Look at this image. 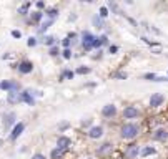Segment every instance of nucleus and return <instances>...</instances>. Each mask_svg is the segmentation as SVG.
Listing matches in <instances>:
<instances>
[{
	"instance_id": "393cba45",
	"label": "nucleus",
	"mask_w": 168,
	"mask_h": 159,
	"mask_svg": "<svg viewBox=\"0 0 168 159\" xmlns=\"http://www.w3.org/2000/svg\"><path fill=\"white\" fill-rule=\"evenodd\" d=\"M65 152L67 151H63V149H60V148H55V149H52V152H50V159H62Z\"/></svg>"
},
{
	"instance_id": "473e14b6",
	"label": "nucleus",
	"mask_w": 168,
	"mask_h": 159,
	"mask_svg": "<svg viewBox=\"0 0 168 159\" xmlns=\"http://www.w3.org/2000/svg\"><path fill=\"white\" fill-rule=\"evenodd\" d=\"M158 75H155V73H145L143 75V80H147V81H155V78H157Z\"/></svg>"
},
{
	"instance_id": "f257e3e1",
	"label": "nucleus",
	"mask_w": 168,
	"mask_h": 159,
	"mask_svg": "<svg viewBox=\"0 0 168 159\" xmlns=\"http://www.w3.org/2000/svg\"><path fill=\"white\" fill-rule=\"evenodd\" d=\"M140 134V126L136 123H125L120 128V138L127 139V141H132V139L138 138Z\"/></svg>"
},
{
	"instance_id": "cd10ccee",
	"label": "nucleus",
	"mask_w": 168,
	"mask_h": 159,
	"mask_svg": "<svg viewBox=\"0 0 168 159\" xmlns=\"http://www.w3.org/2000/svg\"><path fill=\"white\" fill-rule=\"evenodd\" d=\"M88 73H92V68L90 66H78L75 70V75H88Z\"/></svg>"
},
{
	"instance_id": "a878e982",
	"label": "nucleus",
	"mask_w": 168,
	"mask_h": 159,
	"mask_svg": "<svg viewBox=\"0 0 168 159\" xmlns=\"http://www.w3.org/2000/svg\"><path fill=\"white\" fill-rule=\"evenodd\" d=\"M52 23H53V22H52V20H45V22H43V23L38 27V30H37V33H38V35H43V33H45L47 30L50 28V25H52Z\"/></svg>"
},
{
	"instance_id": "423d86ee",
	"label": "nucleus",
	"mask_w": 168,
	"mask_h": 159,
	"mask_svg": "<svg viewBox=\"0 0 168 159\" xmlns=\"http://www.w3.org/2000/svg\"><path fill=\"white\" fill-rule=\"evenodd\" d=\"M118 113L117 106L113 105V103H108V105H105L103 108H102V116L107 118V119H111V118H115Z\"/></svg>"
},
{
	"instance_id": "dca6fc26",
	"label": "nucleus",
	"mask_w": 168,
	"mask_h": 159,
	"mask_svg": "<svg viewBox=\"0 0 168 159\" xmlns=\"http://www.w3.org/2000/svg\"><path fill=\"white\" fill-rule=\"evenodd\" d=\"M7 103H8V105H12V106L22 103L20 101V91H10V93H7Z\"/></svg>"
},
{
	"instance_id": "39448f33",
	"label": "nucleus",
	"mask_w": 168,
	"mask_h": 159,
	"mask_svg": "<svg viewBox=\"0 0 168 159\" xmlns=\"http://www.w3.org/2000/svg\"><path fill=\"white\" fill-rule=\"evenodd\" d=\"M23 131H25V123L20 121V123H17L14 128H12L10 134H8V139H10V141H17V139L23 134Z\"/></svg>"
},
{
	"instance_id": "c9c22d12",
	"label": "nucleus",
	"mask_w": 168,
	"mask_h": 159,
	"mask_svg": "<svg viewBox=\"0 0 168 159\" xmlns=\"http://www.w3.org/2000/svg\"><path fill=\"white\" fill-rule=\"evenodd\" d=\"M70 45H72V40H70V38H67V37H65V38L62 40V46H63V50L70 48Z\"/></svg>"
},
{
	"instance_id": "9b49d317",
	"label": "nucleus",
	"mask_w": 168,
	"mask_h": 159,
	"mask_svg": "<svg viewBox=\"0 0 168 159\" xmlns=\"http://www.w3.org/2000/svg\"><path fill=\"white\" fill-rule=\"evenodd\" d=\"M103 133H105L103 126H92L87 131V136H88L90 139H100L102 136H103Z\"/></svg>"
},
{
	"instance_id": "79ce46f5",
	"label": "nucleus",
	"mask_w": 168,
	"mask_h": 159,
	"mask_svg": "<svg viewBox=\"0 0 168 159\" xmlns=\"http://www.w3.org/2000/svg\"><path fill=\"white\" fill-rule=\"evenodd\" d=\"M32 159H47V158H45V154H42V152H37V154L32 156Z\"/></svg>"
},
{
	"instance_id": "9d476101",
	"label": "nucleus",
	"mask_w": 168,
	"mask_h": 159,
	"mask_svg": "<svg viewBox=\"0 0 168 159\" xmlns=\"http://www.w3.org/2000/svg\"><path fill=\"white\" fill-rule=\"evenodd\" d=\"M150 108H153V110H157V108H160L161 105L165 103V95H161V93H153V95L150 96Z\"/></svg>"
},
{
	"instance_id": "2f4dec72",
	"label": "nucleus",
	"mask_w": 168,
	"mask_h": 159,
	"mask_svg": "<svg viewBox=\"0 0 168 159\" xmlns=\"http://www.w3.org/2000/svg\"><path fill=\"white\" fill-rule=\"evenodd\" d=\"M92 124H93V119H82V123H80V126L82 128H87V129H90V128H92Z\"/></svg>"
},
{
	"instance_id": "37998d69",
	"label": "nucleus",
	"mask_w": 168,
	"mask_h": 159,
	"mask_svg": "<svg viewBox=\"0 0 168 159\" xmlns=\"http://www.w3.org/2000/svg\"><path fill=\"white\" fill-rule=\"evenodd\" d=\"M77 20V13H72L70 17H68V22H75Z\"/></svg>"
},
{
	"instance_id": "0eeeda50",
	"label": "nucleus",
	"mask_w": 168,
	"mask_h": 159,
	"mask_svg": "<svg viewBox=\"0 0 168 159\" xmlns=\"http://www.w3.org/2000/svg\"><path fill=\"white\" fill-rule=\"evenodd\" d=\"M140 116V110L136 108V106H125L123 108V118L125 119H136V118Z\"/></svg>"
},
{
	"instance_id": "a211bd4d",
	"label": "nucleus",
	"mask_w": 168,
	"mask_h": 159,
	"mask_svg": "<svg viewBox=\"0 0 168 159\" xmlns=\"http://www.w3.org/2000/svg\"><path fill=\"white\" fill-rule=\"evenodd\" d=\"M92 25L97 30H103L105 28V20L102 17H98V13H97V15H93L92 17Z\"/></svg>"
},
{
	"instance_id": "c756f323",
	"label": "nucleus",
	"mask_w": 168,
	"mask_h": 159,
	"mask_svg": "<svg viewBox=\"0 0 168 159\" xmlns=\"http://www.w3.org/2000/svg\"><path fill=\"white\" fill-rule=\"evenodd\" d=\"M108 13H110V12H108V8H107V5H103V7H100V12H98V17H102L105 20V18L108 17Z\"/></svg>"
},
{
	"instance_id": "aec40b11",
	"label": "nucleus",
	"mask_w": 168,
	"mask_h": 159,
	"mask_svg": "<svg viewBox=\"0 0 168 159\" xmlns=\"http://www.w3.org/2000/svg\"><path fill=\"white\" fill-rule=\"evenodd\" d=\"M75 78V71L68 70V68H65V70H62L60 76H58V81H65V80H73Z\"/></svg>"
},
{
	"instance_id": "ddd939ff",
	"label": "nucleus",
	"mask_w": 168,
	"mask_h": 159,
	"mask_svg": "<svg viewBox=\"0 0 168 159\" xmlns=\"http://www.w3.org/2000/svg\"><path fill=\"white\" fill-rule=\"evenodd\" d=\"M70 146H72V139L68 138V136L60 134L57 138V148L63 149V151H68V149H70Z\"/></svg>"
},
{
	"instance_id": "f03ea898",
	"label": "nucleus",
	"mask_w": 168,
	"mask_h": 159,
	"mask_svg": "<svg viewBox=\"0 0 168 159\" xmlns=\"http://www.w3.org/2000/svg\"><path fill=\"white\" fill-rule=\"evenodd\" d=\"M95 38H97V37L93 35L90 30H83L82 32V48H83V52L93 50V42H95Z\"/></svg>"
},
{
	"instance_id": "bb28decb",
	"label": "nucleus",
	"mask_w": 168,
	"mask_h": 159,
	"mask_svg": "<svg viewBox=\"0 0 168 159\" xmlns=\"http://www.w3.org/2000/svg\"><path fill=\"white\" fill-rule=\"evenodd\" d=\"M111 78H113V80H127L128 73H125V71H115V73L111 75Z\"/></svg>"
},
{
	"instance_id": "a18cd8bd",
	"label": "nucleus",
	"mask_w": 168,
	"mask_h": 159,
	"mask_svg": "<svg viewBox=\"0 0 168 159\" xmlns=\"http://www.w3.org/2000/svg\"><path fill=\"white\" fill-rule=\"evenodd\" d=\"M87 159H90V158H87Z\"/></svg>"
},
{
	"instance_id": "c03bdc74",
	"label": "nucleus",
	"mask_w": 168,
	"mask_h": 159,
	"mask_svg": "<svg viewBox=\"0 0 168 159\" xmlns=\"http://www.w3.org/2000/svg\"><path fill=\"white\" fill-rule=\"evenodd\" d=\"M7 58H10V53H4L2 55V60H7Z\"/></svg>"
},
{
	"instance_id": "7ed1b4c3",
	"label": "nucleus",
	"mask_w": 168,
	"mask_h": 159,
	"mask_svg": "<svg viewBox=\"0 0 168 159\" xmlns=\"http://www.w3.org/2000/svg\"><path fill=\"white\" fill-rule=\"evenodd\" d=\"M2 124H4L5 131H8L12 126H15V124H17V113H15V111H8V113H5L4 118H2Z\"/></svg>"
},
{
	"instance_id": "4468645a",
	"label": "nucleus",
	"mask_w": 168,
	"mask_h": 159,
	"mask_svg": "<svg viewBox=\"0 0 168 159\" xmlns=\"http://www.w3.org/2000/svg\"><path fill=\"white\" fill-rule=\"evenodd\" d=\"M113 148H115V144L111 141H107V143H103V144L100 146V148L97 149V154L98 156H107V154H110L111 151H113Z\"/></svg>"
},
{
	"instance_id": "412c9836",
	"label": "nucleus",
	"mask_w": 168,
	"mask_h": 159,
	"mask_svg": "<svg viewBox=\"0 0 168 159\" xmlns=\"http://www.w3.org/2000/svg\"><path fill=\"white\" fill-rule=\"evenodd\" d=\"M108 43V35H100V37H97L95 38V42H93V48H97V50H100L103 45H107Z\"/></svg>"
},
{
	"instance_id": "4c0bfd02",
	"label": "nucleus",
	"mask_w": 168,
	"mask_h": 159,
	"mask_svg": "<svg viewBox=\"0 0 168 159\" xmlns=\"http://www.w3.org/2000/svg\"><path fill=\"white\" fill-rule=\"evenodd\" d=\"M35 7L38 12H42V8H45V2L43 0H40V2H35Z\"/></svg>"
},
{
	"instance_id": "2eb2a0df",
	"label": "nucleus",
	"mask_w": 168,
	"mask_h": 159,
	"mask_svg": "<svg viewBox=\"0 0 168 159\" xmlns=\"http://www.w3.org/2000/svg\"><path fill=\"white\" fill-rule=\"evenodd\" d=\"M43 15L47 17V20H52L55 22V18L60 15V10H58L57 7H50V8H45V12H43Z\"/></svg>"
},
{
	"instance_id": "c85d7f7f",
	"label": "nucleus",
	"mask_w": 168,
	"mask_h": 159,
	"mask_svg": "<svg viewBox=\"0 0 168 159\" xmlns=\"http://www.w3.org/2000/svg\"><path fill=\"white\" fill-rule=\"evenodd\" d=\"M60 48H58V45H53V46H50V48H48V55H50V57H57V55H60Z\"/></svg>"
},
{
	"instance_id": "f704fd0d",
	"label": "nucleus",
	"mask_w": 168,
	"mask_h": 159,
	"mask_svg": "<svg viewBox=\"0 0 168 159\" xmlns=\"http://www.w3.org/2000/svg\"><path fill=\"white\" fill-rule=\"evenodd\" d=\"M62 57H63L65 60H70V58H72V48L63 50V52H62Z\"/></svg>"
},
{
	"instance_id": "b1692460",
	"label": "nucleus",
	"mask_w": 168,
	"mask_h": 159,
	"mask_svg": "<svg viewBox=\"0 0 168 159\" xmlns=\"http://www.w3.org/2000/svg\"><path fill=\"white\" fill-rule=\"evenodd\" d=\"M30 7H32V2H25V4H22L20 7H18V13L20 15H23V17H25V15H30Z\"/></svg>"
},
{
	"instance_id": "5701e85b",
	"label": "nucleus",
	"mask_w": 168,
	"mask_h": 159,
	"mask_svg": "<svg viewBox=\"0 0 168 159\" xmlns=\"http://www.w3.org/2000/svg\"><path fill=\"white\" fill-rule=\"evenodd\" d=\"M157 154V149L153 146H143L142 151H140V158H148V156H153Z\"/></svg>"
},
{
	"instance_id": "20e7f679",
	"label": "nucleus",
	"mask_w": 168,
	"mask_h": 159,
	"mask_svg": "<svg viewBox=\"0 0 168 159\" xmlns=\"http://www.w3.org/2000/svg\"><path fill=\"white\" fill-rule=\"evenodd\" d=\"M12 68H17L22 75H29L33 71V63L30 60H22L18 65H12Z\"/></svg>"
},
{
	"instance_id": "6e6552de",
	"label": "nucleus",
	"mask_w": 168,
	"mask_h": 159,
	"mask_svg": "<svg viewBox=\"0 0 168 159\" xmlns=\"http://www.w3.org/2000/svg\"><path fill=\"white\" fill-rule=\"evenodd\" d=\"M140 151H142V146L130 144V146H127V149H125V158L127 159H136L140 156Z\"/></svg>"
},
{
	"instance_id": "1a4fd4ad",
	"label": "nucleus",
	"mask_w": 168,
	"mask_h": 159,
	"mask_svg": "<svg viewBox=\"0 0 168 159\" xmlns=\"http://www.w3.org/2000/svg\"><path fill=\"white\" fill-rule=\"evenodd\" d=\"M151 139H153V141H158V143L168 141V129H165V128H158V129H155L153 134H151Z\"/></svg>"
},
{
	"instance_id": "72a5a7b5",
	"label": "nucleus",
	"mask_w": 168,
	"mask_h": 159,
	"mask_svg": "<svg viewBox=\"0 0 168 159\" xmlns=\"http://www.w3.org/2000/svg\"><path fill=\"white\" fill-rule=\"evenodd\" d=\"M37 43H38L37 37H29V40H27V46H37Z\"/></svg>"
},
{
	"instance_id": "a19ab883",
	"label": "nucleus",
	"mask_w": 168,
	"mask_h": 159,
	"mask_svg": "<svg viewBox=\"0 0 168 159\" xmlns=\"http://www.w3.org/2000/svg\"><path fill=\"white\" fill-rule=\"evenodd\" d=\"M150 32H153L155 35H161V30H158L155 25H151V27H150Z\"/></svg>"
},
{
	"instance_id": "4be33fe9",
	"label": "nucleus",
	"mask_w": 168,
	"mask_h": 159,
	"mask_svg": "<svg viewBox=\"0 0 168 159\" xmlns=\"http://www.w3.org/2000/svg\"><path fill=\"white\" fill-rule=\"evenodd\" d=\"M40 42H42L45 46H48V48H50V46H53V45H58L57 37H53V35H45L42 40H40Z\"/></svg>"
},
{
	"instance_id": "6ab92c4d",
	"label": "nucleus",
	"mask_w": 168,
	"mask_h": 159,
	"mask_svg": "<svg viewBox=\"0 0 168 159\" xmlns=\"http://www.w3.org/2000/svg\"><path fill=\"white\" fill-rule=\"evenodd\" d=\"M43 12H38V10H35V12H30V23H35V25H38L40 22L43 20Z\"/></svg>"
},
{
	"instance_id": "f3484780",
	"label": "nucleus",
	"mask_w": 168,
	"mask_h": 159,
	"mask_svg": "<svg viewBox=\"0 0 168 159\" xmlns=\"http://www.w3.org/2000/svg\"><path fill=\"white\" fill-rule=\"evenodd\" d=\"M107 8H108V12H111V13H117V15H123V17H127V15L120 10V7H118V4L115 2V0H110V2H108Z\"/></svg>"
},
{
	"instance_id": "e433bc0d",
	"label": "nucleus",
	"mask_w": 168,
	"mask_h": 159,
	"mask_svg": "<svg viewBox=\"0 0 168 159\" xmlns=\"http://www.w3.org/2000/svg\"><path fill=\"white\" fill-rule=\"evenodd\" d=\"M108 53H110V55H117V53H118V46L117 45H110V46H108Z\"/></svg>"
},
{
	"instance_id": "58836bf2",
	"label": "nucleus",
	"mask_w": 168,
	"mask_h": 159,
	"mask_svg": "<svg viewBox=\"0 0 168 159\" xmlns=\"http://www.w3.org/2000/svg\"><path fill=\"white\" fill-rule=\"evenodd\" d=\"M10 33H12V37H14V38H17V40L22 38V32H20V30H12Z\"/></svg>"
},
{
	"instance_id": "f8f14e48",
	"label": "nucleus",
	"mask_w": 168,
	"mask_h": 159,
	"mask_svg": "<svg viewBox=\"0 0 168 159\" xmlns=\"http://www.w3.org/2000/svg\"><path fill=\"white\" fill-rule=\"evenodd\" d=\"M20 101L29 105V106H35V98H33V95L29 90H22L20 91Z\"/></svg>"
},
{
	"instance_id": "7c9ffc66",
	"label": "nucleus",
	"mask_w": 168,
	"mask_h": 159,
	"mask_svg": "<svg viewBox=\"0 0 168 159\" xmlns=\"http://www.w3.org/2000/svg\"><path fill=\"white\" fill-rule=\"evenodd\" d=\"M140 40H143L148 46H160V43H158V42H151V40L147 38V37H140Z\"/></svg>"
},
{
	"instance_id": "ea45409f",
	"label": "nucleus",
	"mask_w": 168,
	"mask_h": 159,
	"mask_svg": "<svg viewBox=\"0 0 168 159\" xmlns=\"http://www.w3.org/2000/svg\"><path fill=\"white\" fill-rule=\"evenodd\" d=\"M70 128V123H62L60 126H58V131H65V129H68Z\"/></svg>"
}]
</instances>
